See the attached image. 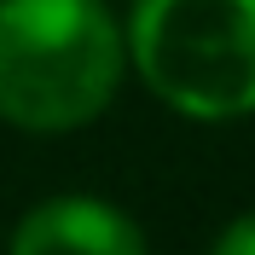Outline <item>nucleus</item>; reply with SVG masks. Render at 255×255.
<instances>
[{
	"mask_svg": "<svg viewBox=\"0 0 255 255\" xmlns=\"http://www.w3.org/2000/svg\"><path fill=\"white\" fill-rule=\"evenodd\" d=\"M122 52L191 122L255 116V0H133Z\"/></svg>",
	"mask_w": 255,
	"mask_h": 255,
	"instance_id": "nucleus-2",
	"label": "nucleus"
},
{
	"mask_svg": "<svg viewBox=\"0 0 255 255\" xmlns=\"http://www.w3.org/2000/svg\"><path fill=\"white\" fill-rule=\"evenodd\" d=\"M209 255H255V215L232 221L221 238H215V250H209Z\"/></svg>",
	"mask_w": 255,
	"mask_h": 255,
	"instance_id": "nucleus-4",
	"label": "nucleus"
},
{
	"mask_svg": "<svg viewBox=\"0 0 255 255\" xmlns=\"http://www.w3.org/2000/svg\"><path fill=\"white\" fill-rule=\"evenodd\" d=\"M12 255H145V232L105 197H47L12 232Z\"/></svg>",
	"mask_w": 255,
	"mask_h": 255,
	"instance_id": "nucleus-3",
	"label": "nucleus"
},
{
	"mask_svg": "<svg viewBox=\"0 0 255 255\" xmlns=\"http://www.w3.org/2000/svg\"><path fill=\"white\" fill-rule=\"evenodd\" d=\"M128 70L105 0H0V116L23 133L99 122Z\"/></svg>",
	"mask_w": 255,
	"mask_h": 255,
	"instance_id": "nucleus-1",
	"label": "nucleus"
}]
</instances>
